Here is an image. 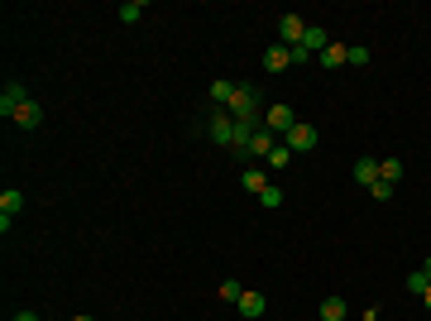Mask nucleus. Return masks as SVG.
I'll return each instance as SVG.
<instances>
[{
	"label": "nucleus",
	"instance_id": "10",
	"mask_svg": "<svg viewBox=\"0 0 431 321\" xmlns=\"http://www.w3.org/2000/svg\"><path fill=\"white\" fill-rule=\"evenodd\" d=\"M288 67H293V48L273 44L269 53H264V72H288Z\"/></svg>",
	"mask_w": 431,
	"mask_h": 321
},
{
	"label": "nucleus",
	"instance_id": "22",
	"mask_svg": "<svg viewBox=\"0 0 431 321\" xmlns=\"http://www.w3.org/2000/svg\"><path fill=\"white\" fill-rule=\"evenodd\" d=\"M259 207H283V192H278V188L269 183V188L259 192Z\"/></svg>",
	"mask_w": 431,
	"mask_h": 321
},
{
	"label": "nucleus",
	"instance_id": "3",
	"mask_svg": "<svg viewBox=\"0 0 431 321\" xmlns=\"http://www.w3.org/2000/svg\"><path fill=\"white\" fill-rule=\"evenodd\" d=\"M283 144H288L293 154H312V149H317V125H307V120H297L293 130L283 134Z\"/></svg>",
	"mask_w": 431,
	"mask_h": 321
},
{
	"label": "nucleus",
	"instance_id": "26",
	"mask_svg": "<svg viewBox=\"0 0 431 321\" xmlns=\"http://www.w3.org/2000/svg\"><path fill=\"white\" fill-rule=\"evenodd\" d=\"M422 302H427V312H431V288H427V293H422Z\"/></svg>",
	"mask_w": 431,
	"mask_h": 321
},
{
	"label": "nucleus",
	"instance_id": "5",
	"mask_svg": "<svg viewBox=\"0 0 431 321\" xmlns=\"http://www.w3.org/2000/svg\"><path fill=\"white\" fill-rule=\"evenodd\" d=\"M302 34H307V20H302V15H283V20H278V44H283V48H297Z\"/></svg>",
	"mask_w": 431,
	"mask_h": 321
},
{
	"label": "nucleus",
	"instance_id": "11",
	"mask_svg": "<svg viewBox=\"0 0 431 321\" xmlns=\"http://www.w3.org/2000/svg\"><path fill=\"white\" fill-rule=\"evenodd\" d=\"M345 58H350V48H345V44H326V53L317 58V63H321L326 72H336V67H345Z\"/></svg>",
	"mask_w": 431,
	"mask_h": 321
},
{
	"label": "nucleus",
	"instance_id": "2",
	"mask_svg": "<svg viewBox=\"0 0 431 321\" xmlns=\"http://www.w3.org/2000/svg\"><path fill=\"white\" fill-rule=\"evenodd\" d=\"M235 130H240V125H235V115H230L225 106H216L211 115H206V134H211L216 144H225V149H230V144H235Z\"/></svg>",
	"mask_w": 431,
	"mask_h": 321
},
{
	"label": "nucleus",
	"instance_id": "4",
	"mask_svg": "<svg viewBox=\"0 0 431 321\" xmlns=\"http://www.w3.org/2000/svg\"><path fill=\"white\" fill-rule=\"evenodd\" d=\"M293 125H297L293 106H283V101H278V106H269V110H264V130H273L278 139H283V134L293 130Z\"/></svg>",
	"mask_w": 431,
	"mask_h": 321
},
{
	"label": "nucleus",
	"instance_id": "18",
	"mask_svg": "<svg viewBox=\"0 0 431 321\" xmlns=\"http://www.w3.org/2000/svg\"><path fill=\"white\" fill-rule=\"evenodd\" d=\"M144 10H149L144 0H130V5H120V20H125V25H139V20H144Z\"/></svg>",
	"mask_w": 431,
	"mask_h": 321
},
{
	"label": "nucleus",
	"instance_id": "15",
	"mask_svg": "<svg viewBox=\"0 0 431 321\" xmlns=\"http://www.w3.org/2000/svg\"><path fill=\"white\" fill-rule=\"evenodd\" d=\"M230 96H235V81H230V77H216L211 81V101H216V106H230Z\"/></svg>",
	"mask_w": 431,
	"mask_h": 321
},
{
	"label": "nucleus",
	"instance_id": "16",
	"mask_svg": "<svg viewBox=\"0 0 431 321\" xmlns=\"http://www.w3.org/2000/svg\"><path fill=\"white\" fill-rule=\"evenodd\" d=\"M321 321H345V297H326L321 302Z\"/></svg>",
	"mask_w": 431,
	"mask_h": 321
},
{
	"label": "nucleus",
	"instance_id": "25",
	"mask_svg": "<svg viewBox=\"0 0 431 321\" xmlns=\"http://www.w3.org/2000/svg\"><path fill=\"white\" fill-rule=\"evenodd\" d=\"M10 321H44V317H39V312H15Z\"/></svg>",
	"mask_w": 431,
	"mask_h": 321
},
{
	"label": "nucleus",
	"instance_id": "24",
	"mask_svg": "<svg viewBox=\"0 0 431 321\" xmlns=\"http://www.w3.org/2000/svg\"><path fill=\"white\" fill-rule=\"evenodd\" d=\"M369 197H374V202H388V197H393V183H383V178H378L374 188H369Z\"/></svg>",
	"mask_w": 431,
	"mask_h": 321
},
{
	"label": "nucleus",
	"instance_id": "17",
	"mask_svg": "<svg viewBox=\"0 0 431 321\" xmlns=\"http://www.w3.org/2000/svg\"><path fill=\"white\" fill-rule=\"evenodd\" d=\"M378 178L398 188V183H403V163H398V159H383V163H378Z\"/></svg>",
	"mask_w": 431,
	"mask_h": 321
},
{
	"label": "nucleus",
	"instance_id": "27",
	"mask_svg": "<svg viewBox=\"0 0 431 321\" xmlns=\"http://www.w3.org/2000/svg\"><path fill=\"white\" fill-rule=\"evenodd\" d=\"M422 273H427V278H431V259H427V264H422Z\"/></svg>",
	"mask_w": 431,
	"mask_h": 321
},
{
	"label": "nucleus",
	"instance_id": "9",
	"mask_svg": "<svg viewBox=\"0 0 431 321\" xmlns=\"http://www.w3.org/2000/svg\"><path fill=\"white\" fill-rule=\"evenodd\" d=\"M235 307H240V317H249V321H254V317H264L269 297H264V293H254V288H244V297L235 302Z\"/></svg>",
	"mask_w": 431,
	"mask_h": 321
},
{
	"label": "nucleus",
	"instance_id": "21",
	"mask_svg": "<svg viewBox=\"0 0 431 321\" xmlns=\"http://www.w3.org/2000/svg\"><path fill=\"white\" fill-rule=\"evenodd\" d=\"M220 297H225V302H240V297H244V288L235 283V278H225V283H220Z\"/></svg>",
	"mask_w": 431,
	"mask_h": 321
},
{
	"label": "nucleus",
	"instance_id": "13",
	"mask_svg": "<svg viewBox=\"0 0 431 321\" xmlns=\"http://www.w3.org/2000/svg\"><path fill=\"white\" fill-rule=\"evenodd\" d=\"M240 183H244V192H249V197H259V192L269 188V173H264V168H244Z\"/></svg>",
	"mask_w": 431,
	"mask_h": 321
},
{
	"label": "nucleus",
	"instance_id": "12",
	"mask_svg": "<svg viewBox=\"0 0 431 321\" xmlns=\"http://www.w3.org/2000/svg\"><path fill=\"white\" fill-rule=\"evenodd\" d=\"M354 183H359V188H374L378 183V159H354Z\"/></svg>",
	"mask_w": 431,
	"mask_h": 321
},
{
	"label": "nucleus",
	"instance_id": "20",
	"mask_svg": "<svg viewBox=\"0 0 431 321\" xmlns=\"http://www.w3.org/2000/svg\"><path fill=\"white\" fill-rule=\"evenodd\" d=\"M427 288H431V278L422 273V268H417V273H407V293H417V297H422Z\"/></svg>",
	"mask_w": 431,
	"mask_h": 321
},
{
	"label": "nucleus",
	"instance_id": "28",
	"mask_svg": "<svg viewBox=\"0 0 431 321\" xmlns=\"http://www.w3.org/2000/svg\"><path fill=\"white\" fill-rule=\"evenodd\" d=\"M72 321H96V317H72Z\"/></svg>",
	"mask_w": 431,
	"mask_h": 321
},
{
	"label": "nucleus",
	"instance_id": "23",
	"mask_svg": "<svg viewBox=\"0 0 431 321\" xmlns=\"http://www.w3.org/2000/svg\"><path fill=\"white\" fill-rule=\"evenodd\" d=\"M369 48H350V58H345V67H369Z\"/></svg>",
	"mask_w": 431,
	"mask_h": 321
},
{
	"label": "nucleus",
	"instance_id": "6",
	"mask_svg": "<svg viewBox=\"0 0 431 321\" xmlns=\"http://www.w3.org/2000/svg\"><path fill=\"white\" fill-rule=\"evenodd\" d=\"M25 101H29L25 86H20V81H5V91H0V115H5V120H15V110L25 106Z\"/></svg>",
	"mask_w": 431,
	"mask_h": 321
},
{
	"label": "nucleus",
	"instance_id": "8",
	"mask_svg": "<svg viewBox=\"0 0 431 321\" xmlns=\"http://www.w3.org/2000/svg\"><path fill=\"white\" fill-rule=\"evenodd\" d=\"M15 125H20V130H39V125H44V106H39V101L29 96L25 106L15 110Z\"/></svg>",
	"mask_w": 431,
	"mask_h": 321
},
{
	"label": "nucleus",
	"instance_id": "19",
	"mask_svg": "<svg viewBox=\"0 0 431 321\" xmlns=\"http://www.w3.org/2000/svg\"><path fill=\"white\" fill-rule=\"evenodd\" d=\"M288 159H293V149H288V144L278 139V144H273V154H269V159H264V163H269V168H283V163H288Z\"/></svg>",
	"mask_w": 431,
	"mask_h": 321
},
{
	"label": "nucleus",
	"instance_id": "7",
	"mask_svg": "<svg viewBox=\"0 0 431 321\" xmlns=\"http://www.w3.org/2000/svg\"><path fill=\"white\" fill-rule=\"evenodd\" d=\"M273 144H278V134L259 125V130L249 134V149H244V159H269V154H273Z\"/></svg>",
	"mask_w": 431,
	"mask_h": 321
},
{
	"label": "nucleus",
	"instance_id": "1",
	"mask_svg": "<svg viewBox=\"0 0 431 321\" xmlns=\"http://www.w3.org/2000/svg\"><path fill=\"white\" fill-rule=\"evenodd\" d=\"M230 115H235V125H264V106H259V86H249V81H235V96H230Z\"/></svg>",
	"mask_w": 431,
	"mask_h": 321
},
{
	"label": "nucleus",
	"instance_id": "14",
	"mask_svg": "<svg viewBox=\"0 0 431 321\" xmlns=\"http://www.w3.org/2000/svg\"><path fill=\"white\" fill-rule=\"evenodd\" d=\"M20 207H25V192H20V188H5V192H0V216H15Z\"/></svg>",
	"mask_w": 431,
	"mask_h": 321
}]
</instances>
